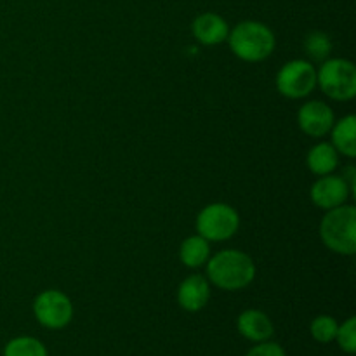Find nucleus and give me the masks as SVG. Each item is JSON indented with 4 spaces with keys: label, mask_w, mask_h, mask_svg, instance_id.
<instances>
[{
    "label": "nucleus",
    "mask_w": 356,
    "mask_h": 356,
    "mask_svg": "<svg viewBox=\"0 0 356 356\" xmlns=\"http://www.w3.org/2000/svg\"><path fill=\"white\" fill-rule=\"evenodd\" d=\"M207 275L214 285L222 291L245 289L256 277V264L240 250H221L207 261Z\"/></svg>",
    "instance_id": "obj_1"
},
{
    "label": "nucleus",
    "mask_w": 356,
    "mask_h": 356,
    "mask_svg": "<svg viewBox=\"0 0 356 356\" xmlns=\"http://www.w3.org/2000/svg\"><path fill=\"white\" fill-rule=\"evenodd\" d=\"M232 51L240 59L257 63L266 59L275 49V35L259 21H242L228 33Z\"/></svg>",
    "instance_id": "obj_2"
},
{
    "label": "nucleus",
    "mask_w": 356,
    "mask_h": 356,
    "mask_svg": "<svg viewBox=\"0 0 356 356\" xmlns=\"http://www.w3.org/2000/svg\"><path fill=\"white\" fill-rule=\"evenodd\" d=\"M320 236L325 247L343 256L356 252V209L339 205L330 209L320 225Z\"/></svg>",
    "instance_id": "obj_3"
},
{
    "label": "nucleus",
    "mask_w": 356,
    "mask_h": 356,
    "mask_svg": "<svg viewBox=\"0 0 356 356\" xmlns=\"http://www.w3.org/2000/svg\"><path fill=\"white\" fill-rule=\"evenodd\" d=\"M316 83L323 92L336 101H350L356 94V68L348 59H327L320 72H316Z\"/></svg>",
    "instance_id": "obj_4"
},
{
    "label": "nucleus",
    "mask_w": 356,
    "mask_h": 356,
    "mask_svg": "<svg viewBox=\"0 0 356 356\" xmlns=\"http://www.w3.org/2000/svg\"><path fill=\"white\" fill-rule=\"evenodd\" d=\"M240 226L238 214L226 204H211L198 214L197 232L207 242H222L232 238Z\"/></svg>",
    "instance_id": "obj_5"
},
{
    "label": "nucleus",
    "mask_w": 356,
    "mask_h": 356,
    "mask_svg": "<svg viewBox=\"0 0 356 356\" xmlns=\"http://www.w3.org/2000/svg\"><path fill=\"white\" fill-rule=\"evenodd\" d=\"M316 87V70L309 61L294 59L285 63L277 75V89L282 96L301 99Z\"/></svg>",
    "instance_id": "obj_6"
},
{
    "label": "nucleus",
    "mask_w": 356,
    "mask_h": 356,
    "mask_svg": "<svg viewBox=\"0 0 356 356\" xmlns=\"http://www.w3.org/2000/svg\"><path fill=\"white\" fill-rule=\"evenodd\" d=\"M33 313L47 329H63L72 322L73 306L68 296L59 291H44L33 302Z\"/></svg>",
    "instance_id": "obj_7"
},
{
    "label": "nucleus",
    "mask_w": 356,
    "mask_h": 356,
    "mask_svg": "<svg viewBox=\"0 0 356 356\" xmlns=\"http://www.w3.org/2000/svg\"><path fill=\"white\" fill-rule=\"evenodd\" d=\"M350 193L351 190L343 176H330V174H327V176L320 177L313 184L309 197H312L313 204L318 205L320 209L330 211V209H336L339 205L346 204Z\"/></svg>",
    "instance_id": "obj_8"
},
{
    "label": "nucleus",
    "mask_w": 356,
    "mask_h": 356,
    "mask_svg": "<svg viewBox=\"0 0 356 356\" xmlns=\"http://www.w3.org/2000/svg\"><path fill=\"white\" fill-rule=\"evenodd\" d=\"M334 122V111L323 101H309L298 113L299 127L312 138H323L329 134Z\"/></svg>",
    "instance_id": "obj_9"
},
{
    "label": "nucleus",
    "mask_w": 356,
    "mask_h": 356,
    "mask_svg": "<svg viewBox=\"0 0 356 356\" xmlns=\"http://www.w3.org/2000/svg\"><path fill=\"white\" fill-rule=\"evenodd\" d=\"M209 298H211V289L202 275H191L184 278L177 291V302L181 308L190 313L200 312L209 302Z\"/></svg>",
    "instance_id": "obj_10"
},
{
    "label": "nucleus",
    "mask_w": 356,
    "mask_h": 356,
    "mask_svg": "<svg viewBox=\"0 0 356 356\" xmlns=\"http://www.w3.org/2000/svg\"><path fill=\"white\" fill-rule=\"evenodd\" d=\"M236 327H238V332L243 337L256 341V343L268 341L275 332L270 316L266 313L259 312V309H247V312H243L238 316Z\"/></svg>",
    "instance_id": "obj_11"
},
{
    "label": "nucleus",
    "mask_w": 356,
    "mask_h": 356,
    "mask_svg": "<svg viewBox=\"0 0 356 356\" xmlns=\"http://www.w3.org/2000/svg\"><path fill=\"white\" fill-rule=\"evenodd\" d=\"M229 28L221 16L214 13L200 14L193 21V35L204 45L221 44L228 38Z\"/></svg>",
    "instance_id": "obj_12"
},
{
    "label": "nucleus",
    "mask_w": 356,
    "mask_h": 356,
    "mask_svg": "<svg viewBox=\"0 0 356 356\" xmlns=\"http://www.w3.org/2000/svg\"><path fill=\"white\" fill-rule=\"evenodd\" d=\"M332 146L337 153L353 159L356 155V117L348 115L332 125Z\"/></svg>",
    "instance_id": "obj_13"
},
{
    "label": "nucleus",
    "mask_w": 356,
    "mask_h": 356,
    "mask_svg": "<svg viewBox=\"0 0 356 356\" xmlns=\"http://www.w3.org/2000/svg\"><path fill=\"white\" fill-rule=\"evenodd\" d=\"M308 162L309 170L316 176H327L332 172L339 163V153L334 148L330 143H320V145L313 146L308 153Z\"/></svg>",
    "instance_id": "obj_14"
},
{
    "label": "nucleus",
    "mask_w": 356,
    "mask_h": 356,
    "mask_svg": "<svg viewBox=\"0 0 356 356\" xmlns=\"http://www.w3.org/2000/svg\"><path fill=\"white\" fill-rule=\"evenodd\" d=\"M209 254H211V247L209 242L200 235L190 236L181 243L179 257L183 261L184 266L188 268H200L209 261Z\"/></svg>",
    "instance_id": "obj_15"
},
{
    "label": "nucleus",
    "mask_w": 356,
    "mask_h": 356,
    "mask_svg": "<svg viewBox=\"0 0 356 356\" xmlns=\"http://www.w3.org/2000/svg\"><path fill=\"white\" fill-rule=\"evenodd\" d=\"M3 356H47V350L33 337H16L9 341L3 350Z\"/></svg>",
    "instance_id": "obj_16"
},
{
    "label": "nucleus",
    "mask_w": 356,
    "mask_h": 356,
    "mask_svg": "<svg viewBox=\"0 0 356 356\" xmlns=\"http://www.w3.org/2000/svg\"><path fill=\"white\" fill-rule=\"evenodd\" d=\"M305 47L309 58H313L315 61H323L329 58L330 51H332V42H330L329 35L322 33V31H313L306 37Z\"/></svg>",
    "instance_id": "obj_17"
},
{
    "label": "nucleus",
    "mask_w": 356,
    "mask_h": 356,
    "mask_svg": "<svg viewBox=\"0 0 356 356\" xmlns=\"http://www.w3.org/2000/svg\"><path fill=\"white\" fill-rule=\"evenodd\" d=\"M337 322L332 318V316H327V315H320L316 316L315 320L312 322V336L313 339L318 341V343H330V341L336 339V334H337Z\"/></svg>",
    "instance_id": "obj_18"
},
{
    "label": "nucleus",
    "mask_w": 356,
    "mask_h": 356,
    "mask_svg": "<svg viewBox=\"0 0 356 356\" xmlns=\"http://www.w3.org/2000/svg\"><path fill=\"white\" fill-rule=\"evenodd\" d=\"M336 341L339 343L341 350L353 355L356 351V318L351 316L341 327H337Z\"/></svg>",
    "instance_id": "obj_19"
},
{
    "label": "nucleus",
    "mask_w": 356,
    "mask_h": 356,
    "mask_svg": "<svg viewBox=\"0 0 356 356\" xmlns=\"http://www.w3.org/2000/svg\"><path fill=\"white\" fill-rule=\"evenodd\" d=\"M247 356H285V351L282 350L280 344L263 341V343H259L257 346H254L252 350L247 353Z\"/></svg>",
    "instance_id": "obj_20"
}]
</instances>
